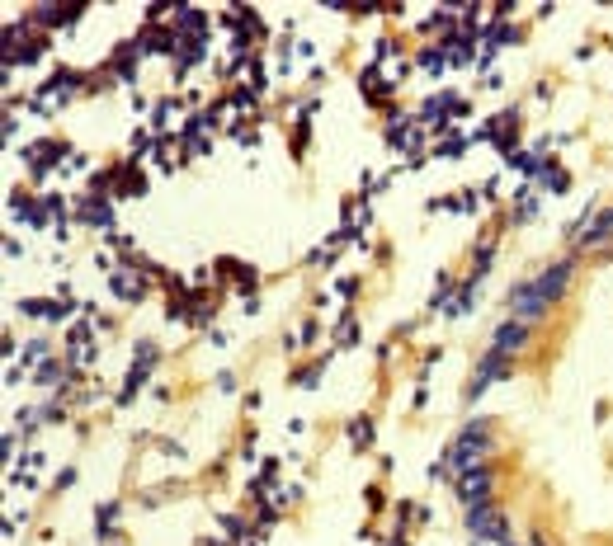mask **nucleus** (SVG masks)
I'll return each mask as SVG.
<instances>
[{"label": "nucleus", "instance_id": "obj_1", "mask_svg": "<svg viewBox=\"0 0 613 546\" xmlns=\"http://www.w3.org/2000/svg\"><path fill=\"white\" fill-rule=\"evenodd\" d=\"M486 452H491V419H472V424L458 433V442L444 452V467L458 471V476H467L472 467L486 462Z\"/></svg>", "mask_w": 613, "mask_h": 546}, {"label": "nucleus", "instance_id": "obj_2", "mask_svg": "<svg viewBox=\"0 0 613 546\" xmlns=\"http://www.w3.org/2000/svg\"><path fill=\"white\" fill-rule=\"evenodd\" d=\"M462 523H467V532H472L477 542H500V546L509 542V518H505V509H500L496 499H491V504H477V509H467Z\"/></svg>", "mask_w": 613, "mask_h": 546}, {"label": "nucleus", "instance_id": "obj_3", "mask_svg": "<svg viewBox=\"0 0 613 546\" xmlns=\"http://www.w3.org/2000/svg\"><path fill=\"white\" fill-rule=\"evenodd\" d=\"M151 372H156V344H151V339H137V363H133V372L123 377V391H118L113 400H118V405L128 410V405L137 400V387H142V382H147Z\"/></svg>", "mask_w": 613, "mask_h": 546}, {"label": "nucleus", "instance_id": "obj_4", "mask_svg": "<svg viewBox=\"0 0 613 546\" xmlns=\"http://www.w3.org/2000/svg\"><path fill=\"white\" fill-rule=\"evenodd\" d=\"M509 353H500V349H491V353H481L477 358V372H472V387H467V405L472 400H481V391L491 387V382H500V377H509Z\"/></svg>", "mask_w": 613, "mask_h": 546}, {"label": "nucleus", "instance_id": "obj_5", "mask_svg": "<svg viewBox=\"0 0 613 546\" xmlns=\"http://www.w3.org/2000/svg\"><path fill=\"white\" fill-rule=\"evenodd\" d=\"M113 198H100V193H85L76 203V222L80 226H95V231H113Z\"/></svg>", "mask_w": 613, "mask_h": 546}, {"label": "nucleus", "instance_id": "obj_6", "mask_svg": "<svg viewBox=\"0 0 613 546\" xmlns=\"http://www.w3.org/2000/svg\"><path fill=\"white\" fill-rule=\"evenodd\" d=\"M109 292L118 297V302H142L147 297V269H113V278H109Z\"/></svg>", "mask_w": 613, "mask_h": 546}, {"label": "nucleus", "instance_id": "obj_7", "mask_svg": "<svg viewBox=\"0 0 613 546\" xmlns=\"http://www.w3.org/2000/svg\"><path fill=\"white\" fill-rule=\"evenodd\" d=\"M137 61H142L137 38H133V43H118V48H113V57H109V76L123 80V85H133V80H137Z\"/></svg>", "mask_w": 613, "mask_h": 546}, {"label": "nucleus", "instance_id": "obj_8", "mask_svg": "<svg viewBox=\"0 0 613 546\" xmlns=\"http://www.w3.org/2000/svg\"><path fill=\"white\" fill-rule=\"evenodd\" d=\"M208 61V38H180V57H175V80H185L194 66Z\"/></svg>", "mask_w": 613, "mask_h": 546}, {"label": "nucleus", "instance_id": "obj_9", "mask_svg": "<svg viewBox=\"0 0 613 546\" xmlns=\"http://www.w3.org/2000/svg\"><path fill=\"white\" fill-rule=\"evenodd\" d=\"M170 28H175L180 38H208V14H203V10H194V5H180Z\"/></svg>", "mask_w": 613, "mask_h": 546}, {"label": "nucleus", "instance_id": "obj_10", "mask_svg": "<svg viewBox=\"0 0 613 546\" xmlns=\"http://www.w3.org/2000/svg\"><path fill=\"white\" fill-rule=\"evenodd\" d=\"M33 14H38L33 24H43V28H66L76 14H85V5H38Z\"/></svg>", "mask_w": 613, "mask_h": 546}, {"label": "nucleus", "instance_id": "obj_11", "mask_svg": "<svg viewBox=\"0 0 613 546\" xmlns=\"http://www.w3.org/2000/svg\"><path fill=\"white\" fill-rule=\"evenodd\" d=\"M529 344V325L524 320H505V325H496V349L500 353H519Z\"/></svg>", "mask_w": 613, "mask_h": 546}, {"label": "nucleus", "instance_id": "obj_12", "mask_svg": "<svg viewBox=\"0 0 613 546\" xmlns=\"http://www.w3.org/2000/svg\"><path fill=\"white\" fill-rule=\"evenodd\" d=\"M349 447H354V452H368V447H373V419L368 415L349 419Z\"/></svg>", "mask_w": 613, "mask_h": 546}, {"label": "nucleus", "instance_id": "obj_13", "mask_svg": "<svg viewBox=\"0 0 613 546\" xmlns=\"http://www.w3.org/2000/svg\"><path fill=\"white\" fill-rule=\"evenodd\" d=\"M609 231H613V208H604L599 217H594V222H590V231H581V245L590 250V245H599V240H604Z\"/></svg>", "mask_w": 613, "mask_h": 546}, {"label": "nucleus", "instance_id": "obj_14", "mask_svg": "<svg viewBox=\"0 0 613 546\" xmlns=\"http://www.w3.org/2000/svg\"><path fill=\"white\" fill-rule=\"evenodd\" d=\"M33 382H38V387H66V367L57 363V358H43L38 372H33Z\"/></svg>", "mask_w": 613, "mask_h": 546}, {"label": "nucleus", "instance_id": "obj_15", "mask_svg": "<svg viewBox=\"0 0 613 546\" xmlns=\"http://www.w3.org/2000/svg\"><path fill=\"white\" fill-rule=\"evenodd\" d=\"M420 33H453V10H429L425 19H420Z\"/></svg>", "mask_w": 613, "mask_h": 546}, {"label": "nucleus", "instance_id": "obj_16", "mask_svg": "<svg viewBox=\"0 0 613 546\" xmlns=\"http://www.w3.org/2000/svg\"><path fill=\"white\" fill-rule=\"evenodd\" d=\"M255 99H260V95H255L250 85H232V90H227V108H232V113H250Z\"/></svg>", "mask_w": 613, "mask_h": 546}, {"label": "nucleus", "instance_id": "obj_17", "mask_svg": "<svg viewBox=\"0 0 613 546\" xmlns=\"http://www.w3.org/2000/svg\"><path fill=\"white\" fill-rule=\"evenodd\" d=\"M113 523H118V504H100V509H95V537H100V542H109Z\"/></svg>", "mask_w": 613, "mask_h": 546}, {"label": "nucleus", "instance_id": "obj_18", "mask_svg": "<svg viewBox=\"0 0 613 546\" xmlns=\"http://www.w3.org/2000/svg\"><path fill=\"white\" fill-rule=\"evenodd\" d=\"M415 66H420V71H429V76H439V71L449 66V57H444V48H420Z\"/></svg>", "mask_w": 613, "mask_h": 546}, {"label": "nucleus", "instance_id": "obj_19", "mask_svg": "<svg viewBox=\"0 0 613 546\" xmlns=\"http://www.w3.org/2000/svg\"><path fill=\"white\" fill-rule=\"evenodd\" d=\"M335 344H340V349H349V344H359V320H354V315H340V320H335Z\"/></svg>", "mask_w": 613, "mask_h": 546}, {"label": "nucleus", "instance_id": "obj_20", "mask_svg": "<svg viewBox=\"0 0 613 546\" xmlns=\"http://www.w3.org/2000/svg\"><path fill=\"white\" fill-rule=\"evenodd\" d=\"M467 146H472V142H467V132H462V137H449V142H439V146H434V156H439V160H453V156H462Z\"/></svg>", "mask_w": 613, "mask_h": 546}, {"label": "nucleus", "instance_id": "obj_21", "mask_svg": "<svg viewBox=\"0 0 613 546\" xmlns=\"http://www.w3.org/2000/svg\"><path fill=\"white\" fill-rule=\"evenodd\" d=\"M227 137H232V142H245V146H255V142H260V132H250L241 118H232V123H227Z\"/></svg>", "mask_w": 613, "mask_h": 546}, {"label": "nucleus", "instance_id": "obj_22", "mask_svg": "<svg viewBox=\"0 0 613 546\" xmlns=\"http://www.w3.org/2000/svg\"><path fill=\"white\" fill-rule=\"evenodd\" d=\"M491 260H496V240L486 235V240L477 245V273H481V278H486V269H491Z\"/></svg>", "mask_w": 613, "mask_h": 546}, {"label": "nucleus", "instance_id": "obj_23", "mask_svg": "<svg viewBox=\"0 0 613 546\" xmlns=\"http://www.w3.org/2000/svg\"><path fill=\"white\" fill-rule=\"evenodd\" d=\"M232 273H236V292H245V302H250V292H255V278H260V273H255L250 264H245V269H232Z\"/></svg>", "mask_w": 613, "mask_h": 546}, {"label": "nucleus", "instance_id": "obj_24", "mask_svg": "<svg viewBox=\"0 0 613 546\" xmlns=\"http://www.w3.org/2000/svg\"><path fill=\"white\" fill-rule=\"evenodd\" d=\"M321 377H326V358H321L317 367H307V372L297 377V387H302V391H317V387H321Z\"/></svg>", "mask_w": 613, "mask_h": 546}, {"label": "nucleus", "instance_id": "obj_25", "mask_svg": "<svg viewBox=\"0 0 613 546\" xmlns=\"http://www.w3.org/2000/svg\"><path fill=\"white\" fill-rule=\"evenodd\" d=\"M43 353H48V344H43V339H33V344H24V358H19V367H33V363H43Z\"/></svg>", "mask_w": 613, "mask_h": 546}, {"label": "nucleus", "instance_id": "obj_26", "mask_svg": "<svg viewBox=\"0 0 613 546\" xmlns=\"http://www.w3.org/2000/svg\"><path fill=\"white\" fill-rule=\"evenodd\" d=\"M321 330H326V325H321L317 315H312V320L302 325V335H297V339H302V344H317V339H321Z\"/></svg>", "mask_w": 613, "mask_h": 546}, {"label": "nucleus", "instance_id": "obj_27", "mask_svg": "<svg viewBox=\"0 0 613 546\" xmlns=\"http://www.w3.org/2000/svg\"><path fill=\"white\" fill-rule=\"evenodd\" d=\"M222 527H227V532H232V537H245V518H236V514H222Z\"/></svg>", "mask_w": 613, "mask_h": 546}, {"label": "nucleus", "instance_id": "obj_28", "mask_svg": "<svg viewBox=\"0 0 613 546\" xmlns=\"http://www.w3.org/2000/svg\"><path fill=\"white\" fill-rule=\"evenodd\" d=\"M335 297H359V278H335Z\"/></svg>", "mask_w": 613, "mask_h": 546}, {"label": "nucleus", "instance_id": "obj_29", "mask_svg": "<svg viewBox=\"0 0 613 546\" xmlns=\"http://www.w3.org/2000/svg\"><path fill=\"white\" fill-rule=\"evenodd\" d=\"M19 255H24V245H19L15 235H5V260H19Z\"/></svg>", "mask_w": 613, "mask_h": 546}, {"label": "nucleus", "instance_id": "obj_30", "mask_svg": "<svg viewBox=\"0 0 613 546\" xmlns=\"http://www.w3.org/2000/svg\"><path fill=\"white\" fill-rule=\"evenodd\" d=\"M160 452H170V457H185V442H175V438H165V442H160Z\"/></svg>", "mask_w": 613, "mask_h": 546}, {"label": "nucleus", "instance_id": "obj_31", "mask_svg": "<svg viewBox=\"0 0 613 546\" xmlns=\"http://www.w3.org/2000/svg\"><path fill=\"white\" fill-rule=\"evenodd\" d=\"M382 546H406V537H387V542H382Z\"/></svg>", "mask_w": 613, "mask_h": 546}, {"label": "nucleus", "instance_id": "obj_32", "mask_svg": "<svg viewBox=\"0 0 613 546\" xmlns=\"http://www.w3.org/2000/svg\"><path fill=\"white\" fill-rule=\"evenodd\" d=\"M505 546H514V542H505Z\"/></svg>", "mask_w": 613, "mask_h": 546}]
</instances>
